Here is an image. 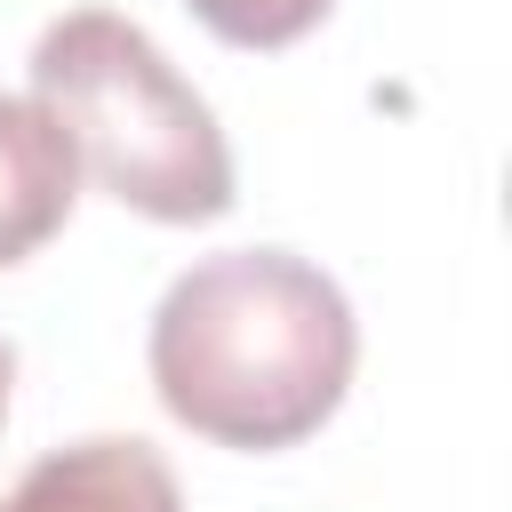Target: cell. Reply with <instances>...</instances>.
<instances>
[{
  "mask_svg": "<svg viewBox=\"0 0 512 512\" xmlns=\"http://www.w3.org/2000/svg\"><path fill=\"white\" fill-rule=\"evenodd\" d=\"M8 384H16V352L0 344V416H8Z\"/></svg>",
  "mask_w": 512,
  "mask_h": 512,
  "instance_id": "8992f818",
  "label": "cell"
},
{
  "mask_svg": "<svg viewBox=\"0 0 512 512\" xmlns=\"http://www.w3.org/2000/svg\"><path fill=\"white\" fill-rule=\"evenodd\" d=\"M0 512H184V488L152 440L96 432V440L48 448L0 496Z\"/></svg>",
  "mask_w": 512,
  "mask_h": 512,
  "instance_id": "3957f363",
  "label": "cell"
},
{
  "mask_svg": "<svg viewBox=\"0 0 512 512\" xmlns=\"http://www.w3.org/2000/svg\"><path fill=\"white\" fill-rule=\"evenodd\" d=\"M80 200V160L32 96H0V272L40 256Z\"/></svg>",
  "mask_w": 512,
  "mask_h": 512,
  "instance_id": "277c9868",
  "label": "cell"
},
{
  "mask_svg": "<svg viewBox=\"0 0 512 512\" xmlns=\"http://www.w3.org/2000/svg\"><path fill=\"white\" fill-rule=\"evenodd\" d=\"M336 0H192V16L232 48H288L304 40Z\"/></svg>",
  "mask_w": 512,
  "mask_h": 512,
  "instance_id": "5b68a950",
  "label": "cell"
},
{
  "mask_svg": "<svg viewBox=\"0 0 512 512\" xmlns=\"http://www.w3.org/2000/svg\"><path fill=\"white\" fill-rule=\"evenodd\" d=\"M360 320L344 288L288 248H224L168 280L152 312V392L216 448H296L352 392Z\"/></svg>",
  "mask_w": 512,
  "mask_h": 512,
  "instance_id": "6da1fadb",
  "label": "cell"
},
{
  "mask_svg": "<svg viewBox=\"0 0 512 512\" xmlns=\"http://www.w3.org/2000/svg\"><path fill=\"white\" fill-rule=\"evenodd\" d=\"M32 104L72 160L152 224H216L232 208V144L160 40L112 8H72L32 40Z\"/></svg>",
  "mask_w": 512,
  "mask_h": 512,
  "instance_id": "7a4b0ae2",
  "label": "cell"
}]
</instances>
